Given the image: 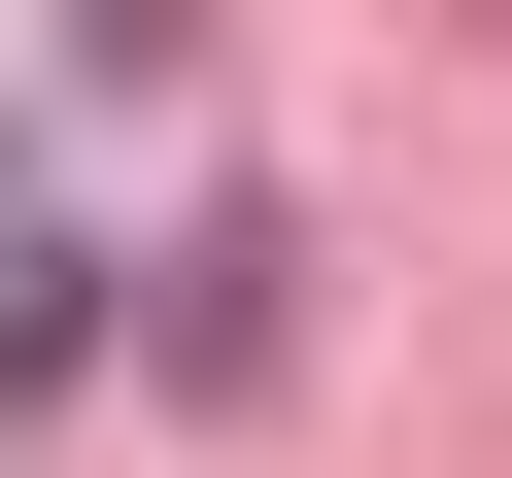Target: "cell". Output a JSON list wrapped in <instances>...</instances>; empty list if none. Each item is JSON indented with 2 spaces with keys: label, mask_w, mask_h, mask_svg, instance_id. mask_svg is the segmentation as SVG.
<instances>
[{
  "label": "cell",
  "mask_w": 512,
  "mask_h": 478,
  "mask_svg": "<svg viewBox=\"0 0 512 478\" xmlns=\"http://www.w3.org/2000/svg\"><path fill=\"white\" fill-rule=\"evenodd\" d=\"M274 342H308V239H274V205H205V239H171V376H205V410H274Z\"/></svg>",
  "instance_id": "obj_1"
},
{
  "label": "cell",
  "mask_w": 512,
  "mask_h": 478,
  "mask_svg": "<svg viewBox=\"0 0 512 478\" xmlns=\"http://www.w3.org/2000/svg\"><path fill=\"white\" fill-rule=\"evenodd\" d=\"M103 376V274H69V239H0V410H69Z\"/></svg>",
  "instance_id": "obj_2"
}]
</instances>
